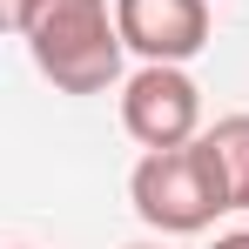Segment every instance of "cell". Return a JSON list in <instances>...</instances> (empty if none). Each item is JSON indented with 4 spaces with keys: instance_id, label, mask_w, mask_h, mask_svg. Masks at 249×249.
<instances>
[{
    "instance_id": "5",
    "label": "cell",
    "mask_w": 249,
    "mask_h": 249,
    "mask_svg": "<svg viewBox=\"0 0 249 249\" xmlns=\"http://www.w3.org/2000/svg\"><path fill=\"white\" fill-rule=\"evenodd\" d=\"M202 155L215 162L229 209H249V115H222L215 128H202Z\"/></svg>"
},
{
    "instance_id": "7",
    "label": "cell",
    "mask_w": 249,
    "mask_h": 249,
    "mask_svg": "<svg viewBox=\"0 0 249 249\" xmlns=\"http://www.w3.org/2000/svg\"><path fill=\"white\" fill-rule=\"evenodd\" d=\"M128 249H155V243H128Z\"/></svg>"
},
{
    "instance_id": "6",
    "label": "cell",
    "mask_w": 249,
    "mask_h": 249,
    "mask_svg": "<svg viewBox=\"0 0 249 249\" xmlns=\"http://www.w3.org/2000/svg\"><path fill=\"white\" fill-rule=\"evenodd\" d=\"M209 249H249V229H229V236H215Z\"/></svg>"
},
{
    "instance_id": "3",
    "label": "cell",
    "mask_w": 249,
    "mask_h": 249,
    "mask_svg": "<svg viewBox=\"0 0 249 249\" xmlns=\"http://www.w3.org/2000/svg\"><path fill=\"white\" fill-rule=\"evenodd\" d=\"M122 128L142 148H189L202 135V88L175 61H142L122 81Z\"/></svg>"
},
{
    "instance_id": "4",
    "label": "cell",
    "mask_w": 249,
    "mask_h": 249,
    "mask_svg": "<svg viewBox=\"0 0 249 249\" xmlns=\"http://www.w3.org/2000/svg\"><path fill=\"white\" fill-rule=\"evenodd\" d=\"M128 54L142 61H196L209 47V0H115Z\"/></svg>"
},
{
    "instance_id": "2",
    "label": "cell",
    "mask_w": 249,
    "mask_h": 249,
    "mask_svg": "<svg viewBox=\"0 0 249 249\" xmlns=\"http://www.w3.org/2000/svg\"><path fill=\"white\" fill-rule=\"evenodd\" d=\"M128 202L162 236H202L215 215H229V196L215 182V162L202 155V135L189 148H148L128 175Z\"/></svg>"
},
{
    "instance_id": "1",
    "label": "cell",
    "mask_w": 249,
    "mask_h": 249,
    "mask_svg": "<svg viewBox=\"0 0 249 249\" xmlns=\"http://www.w3.org/2000/svg\"><path fill=\"white\" fill-rule=\"evenodd\" d=\"M14 34L61 94H108L122 81V20L108 0H27Z\"/></svg>"
}]
</instances>
